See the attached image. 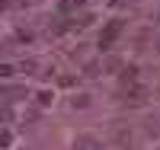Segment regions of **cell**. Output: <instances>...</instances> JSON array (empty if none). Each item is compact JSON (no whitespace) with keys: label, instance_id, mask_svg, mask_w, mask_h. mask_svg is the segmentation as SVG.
Listing matches in <instances>:
<instances>
[{"label":"cell","instance_id":"obj_1","mask_svg":"<svg viewBox=\"0 0 160 150\" xmlns=\"http://www.w3.org/2000/svg\"><path fill=\"white\" fill-rule=\"evenodd\" d=\"M122 29H125V22H122V19H112V22L99 32V48H102V51H106V48H112V45H115V38L122 35Z\"/></svg>","mask_w":160,"mask_h":150},{"label":"cell","instance_id":"obj_2","mask_svg":"<svg viewBox=\"0 0 160 150\" xmlns=\"http://www.w3.org/2000/svg\"><path fill=\"white\" fill-rule=\"evenodd\" d=\"M128 105H144L148 102V86H141V83H135L131 90H125V96H122Z\"/></svg>","mask_w":160,"mask_h":150},{"label":"cell","instance_id":"obj_3","mask_svg":"<svg viewBox=\"0 0 160 150\" xmlns=\"http://www.w3.org/2000/svg\"><path fill=\"white\" fill-rule=\"evenodd\" d=\"M74 150H102V144L96 138H90V134H80V138L74 141Z\"/></svg>","mask_w":160,"mask_h":150},{"label":"cell","instance_id":"obj_4","mask_svg":"<svg viewBox=\"0 0 160 150\" xmlns=\"http://www.w3.org/2000/svg\"><path fill=\"white\" fill-rule=\"evenodd\" d=\"M102 67H106V74H122V70H125V61L115 58V54H106V58H102Z\"/></svg>","mask_w":160,"mask_h":150},{"label":"cell","instance_id":"obj_5","mask_svg":"<svg viewBox=\"0 0 160 150\" xmlns=\"http://www.w3.org/2000/svg\"><path fill=\"white\" fill-rule=\"evenodd\" d=\"M115 141H118V147H131V128L115 125Z\"/></svg>","mask_w":160,"mask_h":150},{"label":"cell","instance_id":"obj_6","mask_svg":"<svg viewBox=\"0 0 160 150\" xmlns=\"http://www.w3.org/2000/svg\"><path fill=\"white\" fill-rule=\"evenodd\" d=\"M138 80V67H125L122 70V83H135Z\"/></svg>","mask_w":160,"mask_h":150},{"label":"cell","instance_id":"obj_7","mask_svg":"<svg viewBox=\"0 0 160 150\" xmlns=\"http://www.w3.org/2000/svg\"><path fill=\"white\" fill-rule=\"evenodd\" d=\"M87 0H61V13H68V10H77V7H83Z\"/></svg>","mask_w":160,"mask_h":150},{"label":"cell","instance_id":"obj_8","mask_svg":"<svg viewBox=\"0 0 160 150\" xmlns=\"http://www.w3.org/2000/svg\"><path fill=\"white\" fill-rule=\"evenodd\" d=\"M35 67H38L35 61H19V70H22L26 77H29V74H35Z\"/></svg>","mask_w":160,"mask_h":150},{"label":"cell","instance_id":"obj_9","mask_svg":"<svg viewBox=\"0 0 160 150\" xmlns=\"http://www.w3.org/2000/svg\"><path fill=\"white\" fill-rule=\"evenodd\" d=\"M35 102H38V105H48V102H51V93H48V90L35 93Z\"/></svg>","mask_w":160,"mask_h":150},{"label":"cell","instance_id":"obj_10","mask_svg":"<svg viewBox=\"0 0 160 150\" xmlns=\"http://www.w3.org/2000/svg\"><path fill=\"white\" fill-rule=\"evenodd\" d=\"M10 144H13V131L3 128V134H0V147H10Z\"/></svg>","mask_w":160,"mask_h":150},{"label":"cell","instance_id":"obj_11","mask_svg":"<svg viewBox=\"0 0 160 150\" xmlns=\"http://www.w3.org/2000/svg\"><path fill=\"white\" fill-rule=\"evenodd\" d=\"M71 105H74V109H87V105H90V99H87V96H74V99H71Z\"/></svg>","mask_w":160,"mask_h":150},{"label":"cell","instance_id":"obj_12","mask_svg":"<svg viewBox=\"0 0 160 150\" xmlns=\"http://www.w3.org/2000/svg\"><path fill=\"white\" fill-rule=\"evenodd\" d=\"M71 26H74V22H68V19H61V22H55V32L61 35V32H68V29H71Z\"/></svg>","mask_w":160,"mask_h":150},{"label":"cell","instance_id":"obj_13","mask_svg":"<svg viewBox=\"0 0 160 150\" xmlns=\"http://www.w3.org/2000/svg\"><path fill=\"white\" fill-rule=\"evenodd\" d=\"M16 38H19V42H32V32H29V29H19Z\"/></svg>","mask_w":160,"mask_h":150},{"label":"cell","instance_id":"obj_14","mask_svg":"<svg viewBox=\"0 0 160 150\" xmlns=\"http://www.w3.org/2000/svg\"><path fill=\"white\" fill-rule=\"evenodd\" d=\"M13 70H16L13 64H3V67H0V74H3V77H13Z\"/></svg>","mask_w":160,"mask_h":150},{"label":"cell","instance_id":"obj_15","mask_svg":"<svg viewBox=\"0 0 160 150\" xmlns=\"http://www.w3.org/2000/svg\"><path fill=\"white\" fill-rule=\"evenodd\" d=\"M13 3H16V0H3V7H13Z\"/></svg>","mask_w":160,"mask_h":150}]
</instances>
